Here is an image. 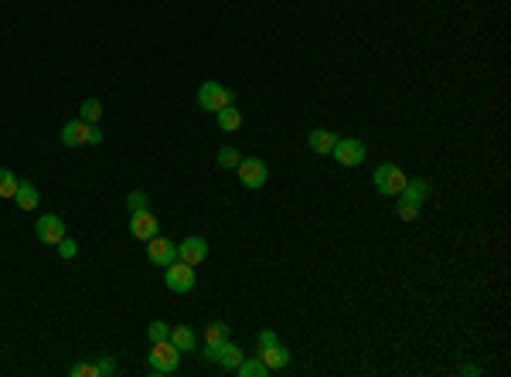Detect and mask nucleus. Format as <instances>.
Segmentation results:
<instances>
[{
  "label": "nucleus",
  "instance_id": "1",
  "mask_svg": "<svg viewBox=\"0 0 511 377\" xmlns=\"http://www.w3.org/2000/svg\"><path fill=\"white\" fill-rule=\"evenodd\" d=\"M164 283H167V289L171 292H191L195 289V283H198V276H195V265H188V262H171L167 268H164Z\"/></svg>",
  "mask_w": 511,
  "mask_h": 377
},
{
  "label": "nucleus",
  "instance_id": "2",
  "mask_svg": "<svg viewBox=\"0 0 511 377\" xmlns=\"http://www.w3.org/2000/svg\"><path fill=\"white\" fill-rule=\"evenodd\" d=\"M232 89H225V85H218V82H205L201 89H198V106L205 109V113H218V109H225V106H232Z\"/></svg>",
  "mask_w": 511,
  "mask_h": 377
},
{
  "label": "nucleus",
  "instance_id": "3",
  "mask_svg": "<svg viewBox=\"0 0 511 377\" xmlns=\"http://www.w3.org/2000/svg\"><path fill=\"white\" fill-rule=\"evenodd\" d=\"M177 360H181V350H177L171 340H160V343H154V350H150V371H154V374H174Z\"/></svg>",
  "mask_w": 511,
  "mask_h": 377
},
{
  "label": "nucleus",
  "instance_id": "4",
  "mask_svg": "<svg viewBox=\"0 0 511 377\" xmlns=\"http://www.w3.org/2000/svg\"><path fill=\"white\" fill-rule=\"evenodd\" d=\"M372 180H375V187L382 190V194H389V197H392V194H402V187H406V173L395 167V163H382V167L375 170Z\"/></svg>",
  "mask_w": 511,
  "mask_h": 377
},
{
  "label": "nucleus",
  "instance_id": "5",
  "mask_svg": "<svg viewBox=\"0 0 511 377\" xmlns=\"http://www.w3.org/2000/svg\"><path fill=\"white\" fill-rule=\"evenodd\" d=\"M331 156H335L341 167H358V163L365 160V143H361V140H354V136H344V140H337V143H335Z\"/></svg>",
  "mask_w": 511,
  "mask_h": 377
},
{
  "label": "nucleus",
  "instance_id": "6",
  "mask_svg": "<svg viewBox=\"0 0 511 377\" xmlns=\"http://www.w3.org/2000/svg\"><path fill=\"white\" fill-rule=\"evenodd\" d=\"M239 180L246 184V187H263L266 180H270V170H266V163L259 160V156H246V160H239Z\"/></svg>",
  "mask_w": 511,
  "mask_h": 377
},
{
  "label": "nucleus",
  "instance_id": "7",
  "mask_svg": "<svg viewBox=\"0 0 511 377\" xmlns=\"http://www.w3.org/2000/svg\"><path fill=\"white\" fill-rule=\"evenodd\" d=\"M147 255H150V262L154 265L167 268L171 262H177V245L174 242H167V238H160V235H154V238L147 242Z\"/></svg>",
  "mask_w": 511,
  "mask_h": 377
},
{
  "label": "nucleus",
  "instance_id": "8",
  "mask_svg": "<svg viewBox=\"0 0 511 377\" xmlns=\"http://www.w3.org/2000/svg\"><path fill=\"white\" fill-rule=\"evenodd\" d=\"M205 255H208V242H205L201 235H188V238L177 245V259H181V262H188V265L205 262Z\"/></svg>",
  "mask_w": 511,
  "mask_h": 377
},
{
  "label": "nucleus",
  "instance_id": "9",
  "mask_svg": "<svg viewBox=\"0 0 511 377\" xmlns=\"http://www.w3.org/2000/svg\"><path fill=\"white\" fill-rule=\"evenodd\" d=\"M35 235H38L44 245H59L61 238H65V221L55 218V214H44V218H38V225H35Z\"/></svg>",
  "mask_w": 511,
  "mask_h": 377
},
{
  "label": "nucleus",
  "instance_id": "10",
  "mask_svg": "<svg viewBox=\"0 0 511 377\" xmlns=\"http://www.w3.org/2000/svg\"><path fill=\"white\" fill-rule=\"evenodd\" d=\"M130 235L140 238V242H150L157 235V218L150 211H133L130 214Z\"/></svg>",
  "mask_w": 511,
  "mask_h": 377
},
{
  "label": "nucleus",
  "instance_id": "11",
  "mask_svg": "<svg viewBox=\"0 0 511 377\" xmlns=\"http://www.w3.org/2000/svg\"><path fill=\"white\" fill-rule=\"evenodd\" d=\"M259 360H263L270 371H283V367L290 364V350H287V347H279V343H273V347H263Z\"/></svg>",
  "mask_w": 511,
  "mask_h": 377
},
{
  "label": "nucleus",
  "instance_id": "12",
  "mask_svg": "<svg viewBox=\"0 0 511 377\" xmlns=\"http://www.w3.org/2000/svg\"><path fill=\"white\" fill-rule=\"evenodd\" d=\"M341 140L337 132H331V130H314L311 136H307V143H311V150L314 153H320V156H327V153L335 150V143Z\"/></svg>",
  "mask_w": 511,
  "mask_h": 377
},
{
  "label": "nucleus",
  "instance_id": "13",
  "mask_svg": "<svg viewBox=\"0 0 511 377\" xmlns=\"http://www.w3.org/2000/svg\"><path fill=\"white\" fill-rule=\"evenodd\" d=\"M430 197V184L426 180H406V187H402V194H399V201H406V204H423Z\"/></svg>",
  "mask_w": 511,
  "mask_h": 377
},
{
  "label": "nucleus",
  "instance_id": "14",
  "mask_svg": "<svg viewBox=\"0 0 511 377\" xmlns=\"http://www.w3.org/2000/svg\"><path fill=\"white\" fill-rule=\"evenodd\" d=\"M85 130H89V123H82V119L65 123V126H61V143H65V147H82V143H85Z\"/></svg>",
  "mask_w": 511,
  "mask_h": 377
},
{
  "label": "nucleus",
  "instance_id": "15",
  "mask_svg": "<svg viewBox=\"0 0 511 377\" xmlns=\"http://www.w3.org/2000/svg\"><path fill=\"white\" fill-rule=\"evenodd\" d=\"M171 343H174L181 354H188V350H195V343H198V337H195V330L191 326H171Z\"/></svg>",
  "mask_w": 511,
  "mask_h": 377
},
{
  "label": "nucleus",
  "instance_id": "16",
  "mask_svg": "<svg viewBox=\"0 0 511 377\" xmlns=\"http://www.w3.org/2000/svg\"><path fill=\"white\" fill-rule=\"evenodd\" d=\"M14 201H18L20 211H35V208H38V187H35L31 180H20V184H18V194H14Z\"/></svg>",
  "mask_w": 511,
  "mask_h": 377
},
{
  "label": "nucleus",
  "instance_id": "17",
  "mask_svg": "<svg viewBox=\"0 0 511 377\" xmlns=\"http://www.w3.org/2000/svg\"><path fill=\"white\" fill-rule=\"evenodd\" d=\"M242 357H246V354L239 350L236 343H229V340H225V343L218 347V354H215V360L222 364V367H225V371H236V367H239V360H242Z\"/></svg>",
  "mask_w": 511,
  "mask_h": 377
},
{
  "label": "nucleus",
  "instance_id": "18",
  "mask_svg": "<svg viewBox=\"0 0 511 377\" xmlns=\"http://www.w3.org/2000/svg\"><path fill=\"white\" fill-rule=\"evenodd\" d=\"M218 126L225 132H236L239 126H242V116H239V109H232V106H225V109H218Z\"/></svg>",
  "mask_w": 511,
  "mask_h": 377
},
{
  "label": "nucleus",
  "instance_id": "19",
  "mask_svg": "<svg viewBox=\"0 0 511 377\" xmlns=\"http://www.w3.org/2000/svg\"><path fill=\"white\" fill-rule=\"evenodd\" d=\"M229 340V326L225 323H208V330H205V347H222Z\"/></svg>",
  "mask_w": 511,
  "mask_h": 377
},
{
  "label": "nucleus",
  "instance_id": "20",
  "mask_svg": "<svg viewBox=\"0 0 511 377\" xmlns=\"http://www.w3.org/2000/svg\"><path fill=\"white\" fill-rule=\"evenodd\" d=\"M236 371H239L242 377H266V374H270V367H266V364H263L259 357H256V360H246V357H242Z\"/></svg>",
  "mask_w": 511,
  "mask_h": 377
},
{
  "label": "nucleus",
  "instance_id": "21",
  "mask_svg": "<svg viewBox=\"0 0 511 377\" xmlns=\"http://www.w3.org/2000/svg\"><path fill=\"white\" fill-rule=\"evenodd\" d=\"M18 177H14V170H7V167H0V197H14L18 194Z\"/></svg>",
  "mask_w": 511,
  "mask_h": 377
},
{
  "label": "nucleus",
  "instance_id": "22",
  "mask_svg": "<svg viewBox=\"0 0 511 377\" xmlns=\"http://www.w3.org/2000/svg\"><path fill=\"white\" fill-rule=\"evenodd\" d=\"M99 116H102V106H99V99H85V102H82V123H89V126H92V123H99Z\"/></svg>",
  "mask_w": 511,
  "mask_h": 377
},
{
  "label": "nucleus",
  "instance_id": "23",
  "mask_svg": "<svg viewBox=\"0 0 511 377\" xmlns=\"http://www.w3.org/2000/svg\"><path fill=\"white\" fill-rule=\"evenodd\" d=\"M239 160H242V156H239V150L236 147H222V150H218V167H239Z\"/></svg>",
  "mask_w": 511,
  "mask_h": 377
},
{
  "label": "nucleus",
  "instance_id": "24",
  "mask_svg": "<svg viewBox=\"0 0 511 377\" xmlns=\"http://www.w3.org/2000/svg\"><path fill=\"white\" fill-rule=\"evenodd\" d=\"M147 337H150V343H160V340H167L171 337V326L164 320H157V323H150V330H147Z\"/></svg>",
  "mask_w": 511,
  "mask_h": 377
},
{
  "label": "nucleus",
  "instance_id": "25",
  "mask_svg": "<svg viewBox=\"0 0 511 377\" xmlns=\"http://www.w3.org/2000/svg\"><path fill=\"white\" fill-rule=\"evenodd\" d=\"M126 208H130V214H133V211H147V194H143V190H133V194L126 197Z\"/></svg>",
  "mask_w": 511,
  "mask_h": 377
},
{
  "label": "nucleus",
  "instance_id": "26",
  "mask_svg": "<svg viewBox=\"0 0 511 377\" xmlns=\"http://www.w3.org/2000/svg\"><path fill=\"white\" fill-rule=\"evenodd\" d=\"M96 374H99V377L116 374V360H113V357H106V354H102V357L96 360Z\"/></svg>",
  "mask_w": 511,
  "mask_h": 377
},
{
  "label": "nucleus",
  "instance_id": "27",
  "mask_svg": "<svg viewBox=\"0 0 511 377\" xmlns=\"http://www.w3.org/2000/svg\"><path fill=\"white\" fill-rule=\"evenodd\" d=\"M416 214H419V208H416V204L399 201V218H402V221H416Z\"/></svg>",
  "mask_w": 511,
  "mask_h": 377
},
{
  "label": "nucleus",
  "instance_id": "28",
  "mask_svg": "<svg viewBox=\"0 0 511 377\" xmlns=\"http://www.w3.org/2000/svg\"><path fill=\"white\" fill-rule=\"evenodd\" d=\"M72 374H76V377H99L96 374V364H76V367H72Z\"/></svg>",
  "mask_w": 511,
  "mask_h": 377
},
{
  "label": "nucleus",
  "instance_id": "29",
  "mask_svg": "<svg viewBox=\"0 0 511 377\" xmlns=\"http://www.w3.org/2000/svg\"><path fill=\"white\" fill-rule=\"evenodd\" d=\"M59 255L72 259V255H76V242H72V238H61V242H59Z\"/></svg>",
  "mask_w": 511,
  "mask_h": 377
},
{
  "label": "nucleus",
  "instance_id": "30",
  "mask_svg": "<svg viewBox=\"0 0 511 377\" xmlns=\"http://www.w3.org/2000/svg\"><path fill=\"white\" fill-rule=\"evenodd\" d=\"M85 143H92V147H96V143H102V130H99L96 123H92V126L85 130Z\"/></svg>",
  "mask_w": 511,
  "mask_h": 377
},
{
  "label": "nucleus",
  "instance_id": "31",
  "mask_svg": "<svg viewBox=\"0 0 511 377\" xmlns=\"http://www.w3.org/2000/svg\"><path fill=\"white\" fill-rule=\"evenodd\" d=\"M273 343H279L273 330H263V333H259V350H263V347H273Z\"/></svg>",
  "mask_w": 511,
  "mask_h": 377
}]
</instances>
